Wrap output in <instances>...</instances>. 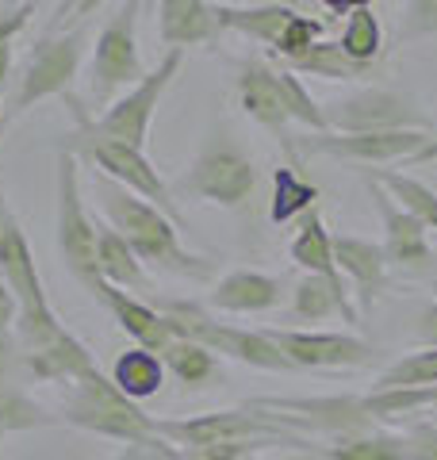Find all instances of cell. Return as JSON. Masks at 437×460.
<instances>
[{"mask_svg":"<svg viewBox=\"0 0 437 460\" xmlns=\"http://www.w3.org/2000/svg\"><path fill=\"white\" fill-rule=\"evenodd\" d=\"M96 208L108 215V226L135 250L138 261L177 272V277H188V280L211 277V261L200 253H188L181 246L177 223H173L162 208H154L150 199L135 196L130 189H123V184L100 177V172H96Z\"/></svg>","mask_w":437,"mask_h":460,"instance_id":"obj_1","label":"cell"},{"mask_svg":"<svg viewBox=\"0 0 437 460\" xmlns=\"http://www.w3.org/2000/svg\"><path fill=\"white\" fill-rule=\"evenodd\" d=\"M184 66V50L173 47L162 62H157L150 74H146L138 84H130L123 96H115L111 104L100 111V115H89L81 108V100L66 93L62 104L73 119V135H85V138H111V142H123V146H135V150H146V138H150V119L157 104H162L165 89L173 84V77L181 74Z\"/></svg>","mask_w":437,"mask_h":460,"instance_id":"obj_2","label":"cell"},{"mask_svg":"<svg viewBox=\"0 0 437 460\" xmlns=\"http://www.w3.org/2000/svg\"><path fill=\"white\" fill-rule=\"evenodd\" d=\"M58 422L85 429V434H96V438H108V441H123V445H154L157 441L154 419L135 399H127L100 365L69 384V395L62 402Z\"/></svg>","mask_w":437,"mask_h":460,"instance_id":"obj_3","label":"cell"},{"mask_svg":"<svg viewBox=\"0 0 437 460\" xmlns=\"http://www.w3.org/2000/svg\"><path fill=\"white\" fill-rule=\"evenodd\" d=\"M85 42H89L85 27L42 35L31 47V54H27V62H23L20 77H16V89L8 93V104H4V111H0V123L8 127L12 119H20V115H27L35 104H42V100L66 96L73 77H77L81 62H85Z\"/></svg>","mask_w":437,"mask_h":460,"instance_id":"obj_4","label":"cell"},{"mask_svg":"<svg viewBox=\"0 0 437 460\" xmlns=\"http://www.w3.org/2000/svg\"><path fill=\"white\" fill-rule=\"evenodd\" d=\"M169 319L173 334L200 341L203 349H211L215 357H230L238 365H250L257 372H299L288 357L276 349L272 338L265 330H245V326H230V323H215L208 311L196 304H165L157 307Z\"/></svg>","mask_w":437,"mask_h":460,"instance_id":"obj_5","label":"cell"},{"mask_svg":"<svg viewBox=\"0 0 437 460\" xmlns=\"http://www.w3.org/2000/svg\"><path fill=\"white\" fill-rule=\"evenodd\" d=\"M81 157L69 150H58V215H54V230H58V253L62 265L85 292L104 280L100 277V261H96V223L81 196Z\"/></svg>","mask_w":437,"mask_h":460,"instance_id":"obj_6","label":"cell"},{"mask_svg":"<svg viewBox=\"0 0 437 460\" xmlns=\"http://www.w3.org/2000/svg\"><path fill=\"white\" fill-rule=\"evenodd\" d=\"M157 438L173 441L177 449H208V445L227 441H261V445H303L299 434H291L284 422L254 407H230V411H208L192 419H154Z\"/></svg>","mask_w":437,"mask_h":460,"instance_id":"obj_7","label":"cell"},{"mask_svg":"<svg viewBox=\"0 0 437 460\" xmlns=\"http://www.w3.org/2000/svg\"><path fill=\"white\" fill-rule=\"evenodd\" d=\"M215 20L223 31H238L245 39L261 42V47H269L288 69H296L326 35L323 23L303 16L291 4H254V8L215 4Z\"/></svg>","mask_w":437,"mask_h":460,"instance_id":"obj_8","label":"cell"},{"mask_svg":"<svg viewBox=\"0 0 437 460\" xmlns=\"http://www.w3.org/2000/svg\"><path fill=\"white\" fill-rule=\"evenodd\" d=\"M146 0H123L120 12L100 27L96 47H93V62H89V89L96 104H111L115 96L130 84H138L146 77L142 69V54H138V12Z\"/></svg>","mask_w":437,"mask_h":460,"instance_id":"obj_9","label":"cell"},{"mask_svg":"<svg viewBox=\"0 0 437 460\" xmlns=\"http://www.w3.org/2000/svg\"><path fill=\"white\" fill-rule=\"evenodd\" d=\"M62 150L93 162L100 177L123 184V189H130L135 196L150 199L154 208H162L173 223H181V211H177V204H173L165 181L157 177L154 162L146 157V150L123 146V142H111V138H85V135H69V146H62Z\"/></svg>","mask_w":437,"mask_h":460,"instance_id":"obj_10","label":"cell"},{"mask_svg":"<svg viewBox=\"0 0 437 460\" xmlns=\"http://www.w3.org/2000/svg\"><path fill=\"white\" fill-rule=\"evenodd\" d=\"M181 189L208 199V204H218V208H242L257 189V169L250 157L235 146H211L184 172Z\"/></svg>","mask_w":437,"mask_h":460,"instance_id":"obj_11","label":"cell"},{"mask_svg":"<svg viewBox=\"0 0 437 460\" xmlns=\"http://www.w3.org/2000/svg\"><path fill=\"white\" fill-rule=\"evenodd\" d=\"M326 123L338 135H372V131H430V123L406 104V100L391 96L384 89H369L361 96L338 100L326 108Z\"/></svg>","mask_w":437,"mask_h":460,"instance_id":"obj_12","label":"cell"},{"mask_svg":"<svg viewBox=\"0 0 437 460\" xmlns=\"http://www.w3.org/2000/svg\"><path fill=\"white\" fill-rule=\"evenodd\" d=\"M265 334L296 368H357L372 361V345L353 334H326V330H265Z\"/></svg>","mask_w":437,"mask_h":460,"instance_id":"obj_13","label":"cell"},{"mask_svg":"<svg viewBox=\"0 0 437 460\" xmlns=\"http://www.w3.org/2000/svg\"><path fill=\"white\" fill-rule=\"evenodd\" d=\"M430 142V131H372V135H338L323 131L303 138V154H330L345 162H411Z\"/></svg>","mask_w":437,"mask_h":460,"instance_id":"obj_14","label":"cell"},{"mask_svg":"<svg viewBox=\"0 0 437 460\" xmlns=\"http://www.w3.org/2000/svg\"><path fill=\"white\" fill-rule=\"evenodd\" d=\"M0 277H4L12 296H16L20 314L50 311L47 288H42L39 265H35V250H31V242H27L16 215H8V223L0 226Z\"/></svg>","mask_w":437,"mask_h":460,"instance_id":"obj_15","label":"cell"},{"mask_svg":"<svg viewBox=\"0 0 437 460\" xmlns=\"http://www.w3.org/2000/svg\"><path fill=\"white\" fill-rule=\"evenodd\" d=\"M89 296H93L96 304L111 314L115 326H120L130 341L142 345V349L162 353L165 345H169L173 338H177V334H173V326H169V319H165L162 311L150 307V304H146V299H138V296L123 292V288H115V284H108V280H100Z\"/></svg>","mask_w":437,"mask_h":460,"instance_id":"obj_16","label":"cell"},{"mask_svg":"<svg viewBox=\"0 0 437 460\" xmlns=\"http://www.w3.org/2000/svg\"><path fill=\"white\" fill-rule=\"evenodd\" d=\"M238 104L245 108L250 119H257L261 127L281 138V146L291 150V138H288V108H284V96H281V84H276V69L272 62H245L242 74H238Z\"/></svg>","mask_w":437,"mask_h":460,"instance_id":"obj_17","label":"cell"},{"mask_svg":"<svg viewBox=\"0 0 437 460\" xmlns=\"http://www.w3.org/2000/svg\"><path fill=\"white\" fill-rule=\"evenodd\" d=\"M369 189H372L376 211H380V223H384V253H388V261H396V265H426L430 261L426 223L415 219L406 208H399L376 181H369Z\"/></svg>","mask_w":437,"mask_h":460,"instance_id":"obj_18","label":"cell"},{"mask_svg":"<svg viewBox=\"0 0 437 460\" xmlns=\"http://www.w3.org/2000/svg\"><path fill=\"white\" fill-rule=\"evenodd\" d=\"M281 299H284L281 280L265 277V272H254V269L227 272L208 292V304L227 314H261V311H272Z\"/></svg>","mask_w":437,"mask_h":460,"instance_id":"obj_19","label":"cell"},{"mask_svg":"<svg viewBox=\"0 0 437 460\" xmlns=\"http://www.w3.org/2000/svg\"><path fill=\"white\" fill-rule=\"evenodd\" d=\"M334 265H338L342 280L345 277L353 280L361 311H372L376 296H380V288L388 280V253H384V246L364 242V238H349V234H334Z\"/></svg>","mask_w":437,"mask_h":460,"instance_id":"obj_20","label":"cell"},{"mask_svg":"<svg viewBox=\"0 0 437 460\" xmlns=\"http://www.w3.org/2000/svg\"><path fill=\"white\" fill-rule=\"evenodd\" d=\"M157 35L173 47H200V42H215L223 27L215 20V4L208 0H157Z\"/></svg>","mask_w":437,"mask_h":460,"instance_id":"obj_21","label":"cell"},{"mask_svg":"<svg viewBox=\"0 0 437 460\" xmlns=\"http://www.w3.org/2000/svg\"><path fill=\"white\" fill-rule=\"evenodd\" d=\"M20 361L42 384H73V380H81L89 368H96L89 345H85L81 338H73L69 330L62 338H54L50 345H42V349L23 353Z\"/></svg>","mask_w":437,"mask_h":460,"instance_id":"obj_22","label":"cell"},{"mask_svg":"<svg viewBox=\"0 0 437 460\" xmlns=\"http://www.w3.org/2000/svg\"><path fill=\"white\" fill-rule=\"evenodd\" d=\"M291 311L303 323H323L330 314H342L349 326H357V311L349 304V288L342 277H299L296 292H291Z\"/></svg>","mask_w":437,"mask_h":460,"instance_id":"obj_23","label":"cell"},{"mask_svg":"<svg viewBox=\"0 0 437 460\" xmlns=\"http://www.w3.org/2000/svg\"><path fill=\"white\" fill-rule=\"evenodd\" d=\"M111 384L120 387V392L127 399H154L157 392H162V384H165V365H162V357H157L154 349H142V345H130L127 353L115 357V365H111Z\"/></svg>","mask_w":437,"mask_h":460,"instance_id":"obj_24","label":"cell"},{"mask_svg":"<svg viewBox=\"0 0 437 460\" xmlns=\"http://www.w3.org/2000/svg\"><path fill=\"white\" fill-rule=\"evenodd\" d=\"M96 261L100 277L108 284L123 288V292H150V277H146L142 261L111 226H96Z\"/></svg>","mask_w":437,"mask_h":460,"instance_id":"obj_25","label":"cell"},{"mask_svg":"<svg viewBox=\"0 0 437 460\" xmlns=\"http://www.w3.org/2000/svg\"><path fill=\"white\" fill-rule=\"evenodd\" d=\"M315 460H411L406 438L391 429H369V434L334 438L330 449H318Z\"/></svg>","mask_w":437,"mask_h":460,"instance_id":"obj_26","label":"cell"},{"mask_svg":"<svg viewBox=\"0 0 437 460\" xmlns=\"http://www.w3.org/2000/svg\"><path fill=\"white\" fill-rule=\"evenodd\" d=\"M291 261H296L299 269L315 272V277H342L338 265H334V234L326 230L318 211L303 215L299 234L291 238Z\"/></svg>","mask_w":437,"mask_h":460,"instance_id":"obj_27","label":"cell"},{"mask_svg":"<svg viewBox=\"0 0 437 460\" xmlns=\"http://www.w3.org/2000/svg\"><path fill=\"white\" fill-rule=\"evenodd\" d=\"M157 357H162V365H165L169 376H177L184 387H203L208 380L218 376V357L211 349H203L200 341L173 338Z\"/></svg>","mask_w":437,"mask_h":460,"instance_id":"obj_28","label":"cell"},{"mask_svg":"<svg viewBox=\"0 0 437 460\" xmlns=\"http://www.w3.org/2000/svg\"><path fill=\"white\" fill-rule=\"evenodd\" d=\"M318 199V189L308 184L296 169H276L272 172V199H269V219L276 226H284L299 215H308Z\"/></svg>","mask_w":437,"mask_h":460,"instance_id":"obj_29","label":"cell"},{"mask_svg":"<svg viewBox=\"0 0 437 460\" xmlns=\"http://www.w3.org/2000/svg\"><path fill=\"white\" fill-rule=\"evenodd\" d=\"M380 189L396 199L399 208H406L415 215V219L426 223V230H437V192L430 189V184H422L415 177H406V172H376L372 177Z\"/></svg>","mask_w":437,"mask_h":460,"instance_id":"obj_30","label":"cell"},{"mask_svg":"<svg viewBox=\"0 0 437 460\" xmlns=\"http://www.w3.org/2000/svg\"><path fill=\"white\" fill-rule=\"evenodd\" d=\"M42 426H62L58 414H47L31 395H23L20 387L0 384V441L8 434H23V429H42Z\"/></svg>","mask_w":437,"mask_h":460,"instance_id":"obj_31","label":"cell"},{"mask_svg":"<svg viewBox=\"0 0 437 460\" xmlns=\"http://www.w3.org/2000/svg\"><path fill=\"white\" fill-rule=\"evenodd\" d=\"M272 69H276V84H281V96H284L288 119H291V123H299V127H308V131H315V135L330 131L326 111L318 108V100L308 93V84H303L296 74H291L288 66H272Z\"/></svg>","mask_w":437,"mask_h":460,"instance_id":"obj_32","label":"cell"},{"mask_svg":"<svg viewBox=\"0 0 437 460\" xmlns=\"http://www.w3.org/2000/svg\"><path fill=\"white\" fill-rule=\"evenodd\" d=\"M388 387H437V349L406 353L403 361L384 368L376 376L372 392H388Z\"/></svg>","mask_w":437,"mask_h":460,"instance_id":"obj_33","label":"cell"},{"mask_svg":"<svg viewBox=\"0 0 437 460\" xmlns=\"http://www.w3.org/2000/svg\"><path fill=\"white\" fill-rule=\"evenodd\" d=\"M338 47H342L345 58H353L357 66H372L376 62V54H380V23H376V16L369 8L349 12Z\"/></svg>","mask_w":437,"mask_h":460,"instance_id":"obj_34","label":"cell"},{"mask_svg":"<svg viewBox=\"0 0 437 460\" xmlns=\"http://www.w3.org/2000/svg\"><path fill=\"white\" fill-rule=\"evenodd\" d=\"M299 74H318V77H334V81H361L364 74H369L372 66H357L353 58H345L342 54V47L338 42H330V39H323L318 47L303 58V62L296 66ZM291 69V74H296Z\"/></svg>","mask_w":437,"mask_h":460,"instance_id":"obj_35","label":"cell"},{"mask_svg":"<svg viewBox=\"0 0 437 460\" xmlns=\"http://www.w3.org/2000/svg\"><path fill=\"white\" fill-rule=\"evenodd\" d=\"M35 16V0H23V4L8 8L4 16H0V96H4L8 81H12V47H16V39L23 35V27L31 23Z\"/></svg>","mask_w":437,"mask_h":460,"instance_id":"obj_36","label":"cell"},{"mask_svg":"<svg viewBox=\"0 0 437 460\" xmlns=\"http://www.w3.org/2000/svg\"><path fill=\"white\" fill-rule=\"evenodd\" d=\"M437 31V0H406V20H403V39L433 35Z\"/></svg>","mask_w":437,"mask_h":460,"instance_id":"obj_37","label":"cell"},{"mask_svg":"<svg viewBox=\"0 0 437 460\" xmlns=\"http://www.w3.org/2000/svg\"><path fill=\"white\" fill-rule=\"evenodd\" d=\"M104 0H58L54 16H50V31H73V23H85Z\"/></svg>","mask_w":437,"mask_h":460,"instance_id":"obj_38","label":"cell"},{"mask_svg":"<svg viewBox=\"0 0 437 460\" xmlns=\"http://www.w3.org/2000/svg\"><path fill=\"white\" fill-rule=\"evenodd\" d=\"M406 453L411 460H437V426L433 422H415L406 426Z\"/></svg>","mask_w":437,"mask_h":460,"instance_id":"obj_39","label":"cell"},{"mask_svg":"<svg viewBox=\"0 0 437 460\" xmlns=\"http://www.w3.org/2000/svg\"><path fill=\"white\" fill-rule=\"evenodd\" d=\"M415 338L426 345V349H437V304L426 307L418 314V326H415Z\"/></svg>","mask_w":437,"mask_h":460,"instance_id":"obj_40","label":"cell"},{"mask_svg":"<svg viewBox=\"0 0 437 460\" xmlns=\"http://www.w3.org/2000/svg\"><path fill=\"white\" fill-rule=\"evenodd\" d=\"M154 460H192V456H188L184 449H177V445H173V441L157 438V441H154Z\"/></svg>","mask_w":437,"mask_h":460,"instance_id":"obj_41","label":"cell"},{"mask_svg":"<svg viewBox=\"0 0 437 460\" xmlns=\"http://www.w3.org/2000/svg\"><path fill=\"white\" fill-rule=\"evenodd\" d=\"M323 8L330 12H338V16H349V12H361V8H369L372 0H318Z\"/></svg>","mask_w":437,"mask_h":460,"instance_id":"obj_42","label":"cell"},{"mask_svg":"<svg viewBox=\"0 0 437 460\" xmlns=\"http://www.w3.org/2000/svg\"><path fill=\"white\" fill-rule=\"evenodd\" d=\"M115 460H154V445H123V453Z\"/></svg>","mask_w":437,"mask_h":460,"instance_id":"obj_43","label":"cell"},{"mask_svg":"<svg viewBox=\"0 0 437 460\" xmlns=\"http://www.w3.org/2000/svg\"><path fill=\"white\" fill-rule=\"evenodd\" d=\"M411 162H415V165H422V162H437V135H430V142L411 157Z\"/></svg>","mask_w":437,"mask_h":460,"instance_id":"obj_44","label":"cell"},{"mask_svg":"<svg viewBox=\"0 0 437 460\" xmlns=\"http://www.w3.org/2000/svg\"><path fill=\"white\" fill-rule=\"evenodd\" d=\"M8 215H12V211H8V204H4V192H0V226L8 223Z\"/></svg>","mask_w":437,"mask_h":460,"instance_id":"obj_45","label":"cell"},{"mask_svg":"<svg viewBox=\"0 0 437 460\" xmlns=\"http://www.w3.org/2000/svg\"><path fill=\"white\" fill-rule=\"evenodd\" d=\"M261 4H291V0H261Z\"/></svg>","mask_w":437,"mask_h":460,"instance_id":"obj_46","label":"cell"},{"mask_svg":"<svg viewBox=\"0 0 437 460\" xmlns=\"http://www.w3.org/2000/svg\"><path fill=\"white\" fill-rule=\"evenodd\" d=\"M242 460H257V453H254V456H242Z\"/></svg>","mask_w":437,"mask_h":460,"instance_id":"obj_47","label":"cell"},{"mask_svg":"<svg viewBox=\"0 0 437 460\" xmlns=\"http://www.w3.org/2000/svg\"><path fill=\"white\" fill-rule=\"evenodd\" d=\"M0 111H4V108H0Z\"/></svg>","mask_w":437,"mask_h":460,"instance_id":"obj_48","label":"cell"}]
</instances>
